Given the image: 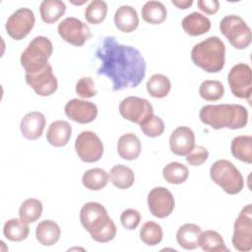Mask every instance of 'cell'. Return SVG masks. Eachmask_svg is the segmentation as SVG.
<instances>
[{"label":"cell","mask_w":252,"mask_h":252,"mask_svg":"<svg viewBox=\"0 0 252 252\" xmlns=\"http://www.w3.org/2000/svg\"><path fill=\"white\" fill-rule=\"evenodd\" d=\"M100 60L97 75L112 82V91L136 88L146 75V61L141 52L130 45L117 42L114 36L103 37L95 51Z\"/></svg>","instance_id":"cell-1"},{"label":"cell","mask_w":252,"mask_h":252,"mask_svg":"<svg viewBox=\"0 0 252 252\" xmlns=\"http://www.w3.org/2000/svg\"><path fill=\"white\" fill-rule=\"evenodd\" d=\"M200 120L214 129H241L248 122V111L241 104H208L199 112Z\"/></svg>","instance_id":"cell-2"},{"label":"cell","mask_w":252,"mask_h":252,"mask_svg":"<svg viewBox=\"0 0 252 252\" xmlns=\"http://www.w3.org/2000/svg\"><path fill=\"white\" fill-rule=\"evenodd\" d=\"M80 220L92 238L99 243L111 241L116 235V225L106 209L99 203H86L80 211Z\"/></svg>","instance_id":"cell-3"},{"label":"cell","mask_w":252,"mask_h":252,"mask_svg":"<svg viewBox=\"0 0 252 252\" xmlns=\"http://www.w3.org/2000/svg\"><path fill=\"white\" fill-rule=\"evenodd\" d=\"M191 59L204 71L218 73L225 63V45L220 37L210 36L193 46Z\"/></svg>","instance_id":"cell-4"},{"label":"cell","mask_w":252,"mask_h":252,"mask_svg":"<svg viewBox=\"0 0 252 252\" xmlns=\"http://www.w3.org/2000/svg\"><path fill=\"white\" fill-rule=\"evenodd\" d=\"M53 46L46 36H35L22 52L21 64L26 73H35L48 64Z\"/></svg>","instance_id":"cell-5"},{"label":"cell","mask_w":252,"mask_h":252,"mask_svg":"<svg viewBox=\"0 0 252 252\" xmlns=\"http://www.w3.org/2000/svg\"><path fill=\"white\" fill-rule=\"evenodd\" d=\"M210 176L227 194L235 195L243 189L244 180L240 171L226 159H219L214 162L210 168Z\"/></svg>","instance_id":"cell-6"},{"label":"cell","mask_w":252,"mask_h":252,"mask_svg":"<svg viewBox=\"0 0 252 252\" xmlns=\"http://www.w3.org/2000/svg\"><path fill=\"white\" fill-rule=\"evenodd\" d=\"M220 30L236 49H245L251 43V30L239 16L228 15L222 18L220 24Z\"/></svg>","instance_id":"cell-7"},{"label":"cell","mask_w":252,"mask_h":252,"mask_svg":"<svg viewBox=\"0 0 252 252\" xmlns=\"http://www.w3.org/2000/svg\"><path fill=\"white\" fill-rule=\"evenodd\" d=\"M233 247L241 252L252 249V205H246L234 221L232 236Z\"/></svg>","instance_id":"cell-8"},{"label":"cell","mask_w":252,"mask_h":252,"mask_svg":"<svg viewBox=\"0 0 252 252\" xmlns=\"http://www.w3.org/2000/svg\"><path fill=\"white\" fill-rule=\"evenodd\" d=\"M227 82L232 94L250 100L252 91V71L248 64L234 65L227 75Z\"/></svg>","instance_id":"cell-9"},{"label":"cell","mask_w":252,"mask_h":252,"mask_svg":"<svg viewBox=\"0 0 252 252\" xmlns=\"http://www.w3.org/2000/svg\"><path fill=\"white\" fill-rule=\"evenodd\" d=\"M75 151L82 161L95 162L102 157L103 145L95 133L83 131L76 138Z\"/></svg>","instance_id":"cell-10"},{"label":"cell","mask_w":252,"mask_h":252,"mask_svg":"<svg viewBox=\"0 0 252 252\" xmlns=\"http://www.w3.org/2000/svg\"><path fill=\"white\" fill-rule=\"evenodd\" d=\"M119 112L123 118L142 125L154 114V109L148 99L128 96L120 102Z\"/></svg>","instance_id":"cell-11"},{"label":"cell","mask_w":252,"mask_h":252,"mask_svg":"<svg viewBox=\"0 0 252 252\" xmlns=\"http://www.w3.org/2000/svg\"><path fill=\"white\" fill-rule=\"evenodd\" d=\"M34 24L35 17L33 12L29 8H20L8 18L5 29L13 39L21 40L31 32Z\"/></svg>","instance_id":"cell-12"},{"label":"cell","mask_w":252,"mask_h":252,"mask_svg":"<svg viewBox=\"0 0 252 252\" xmlns=\"http://www.w3.org/2000/svg\"><path fill=\"white\" fill-rule=\"evenodd\" d=\"M57 30L62 39L75 46L84 45L92 37V32L87 24L74 17L64 19Z\"/></svg>","instance_id":"cell-13"},{"label":"cell","mask_w":252,"mask_h":252,"mask_svg":"<svg viewBox=\"0 0 252 252\" xmlns=\"http://www.w3.org/2000/svg\"><path fill=\"white\" fill-rule=\"evenodd\" d=\"M25 78L27 84L40 96H48L55 93L58 88L57 79L50 64L35 73H26Z\"/></svg>","instance_id":"cell-14"},{"label":"cell","mask_w":252,"mask_h":252,"mask_svg":"<svg viewBox=\"0 0 252 252\" xmlns=\"http://www.w3.org/2000/svg\"><path fill=\"white\" fill-rule=\"evenodd\" d=\"M148 206L153 216L163 219L172 213L175 201L168 189L164 187H155L148 195Z\"/></svg>","instance_id":"cell-15"},{"label":"cell","mask_w":252,"mask_h":252,"mask_svg":"<svg viewBox=\"0 0 252 252\" xmlns=\"http://www.w3.org/2000/svg\"><path fill=\"white\" fill-rule=\"evenodd\" d=\"M64 111L68 118L81 124L91 123L97 116V106L94 103L79 98L69 100Z\"/></svg>","instance_id":"cell-16"},{"label":"cell","mask_w":252,"mask_h":252,"mask_svg":"<svg viewBox=\"0 0 252 252\" xmlns=\"http://www.w3.org/2000/svg\"><path fill=\"white\" fill-rule=\"evenodd\" d=\"M169 147L176 156H186L195 147V135L192 129L186 126L177 127L170 135Z\"/></svg>","instance_id":"cell-17"},{"label":"cell","mask_w":252,"mask_h":252,"mask_svg":"<svg viewBox=\"0 0 252 252\" xmlns=\"http://www.w3.org/2000/svg\"><path fill=\"white\" fill-rule=\"evenodd\" d=\"M45 123V117L41 112H29L21 120L20 129L22 135L28 140H36L42 135Z\"/></svg>","instance_id":"cell-18"},{"label":"cell","mask_w":252,"mask_h":252,"mask_svg":"<svg viewBox=\"0 0 252 252\" xmlns=\"http://www.w3.org/2000/svg\"><path fill=\"white\" fill-rule=\"evenodd\" d=\"M115 27L123 32H131L139 26L137 11L129 5L120 6L114 14Z\"/></svg>","instance_id":"cell-19"},{"label":"cell","mask_w":252,"mask_h":252,"mask_svg":"<svg viewBox=\"0 0 252 252\" xmlns=\"http://www.w3.org/2000/svg\"><path fill=\"white\" fill-rule=\"evenodd\" d=\"M71 125L67 121L57 120L49 125L46 133V139L50 145L60 148L67 145L71 138Z\"/></svg>","instance_id":"cell-20"},{"label":"cell","mask_w":252,"mask_h":252,"mask_svg":"<svg viewBox=\"0 0 252 252\" xmlns=\"http://www.w3.org/2000/svg\"><path fill=\"white\" fill-rule=\"evenodd\" d=\"M181 25L184 32L191 36L204 34L211 29V21L198 12H193L187 15L182 20Z\"/></svg>","instance_id":"cell-21"},{"label":"cell","mask_w":252,"mask_h":252,"mask_svg":"<svg viewBox=\"0 0 252 252\" xmlns=\"http://www.w3.org/2000/svg\"><path fill=\"white\" fill-rule=\"evenodd\" d=\"M117 152L123 159H136L141 153V142L139 138L133 133L122 135L117 142Z\"/></svg>","instance_id":"cell-22"},{"label":"cell","mask_w":252,"mask_h":252,"mask_svg":"<svg viewBox=\"0 0 252 252\" xmlns=\"http://www.w3.org/2000/svg\"><path fill=\"white\" fill-rule=\"evenodd\" d=\"M202 230L195 223H185L176 232L177 243L186 250H193L199 247V237Z\"/></svg>","instance_id":"cell-23"},{"label":"cell","mask_w":252,"mask_h":252,"mask_svg":"<svg viewBox=\"0 0 252 252\" xmlns=\"http://www.w3.org/2000/svg\"><path fill=\"white\" fill-rule=\"evenodd\" d=\"M61 229L59 225L50 220L40 221L35 229V236L37 241L44 246L54 245L60 238Z\"/></svg>","instance_id":"cell-24"},{"label":"cell","mask_w":252,"mask_h":252,"mask_svg":"<svg viewBox=\"0 0 252 252\" xmlns=\"http://www.w3.org/2000/svg\"><path fill=\"white\" fill-rule=\"evenodd\" d=\"M65 12L66 5L60 0H44L39 6L40 17L46 24L55 23L65 14Z\"/></svg>","instance_id":"cell-25"},{"label":"cell","mask_w":252,"mask_h":252,"mask_svg":"<svg viewBox=\"0 0 252 252\" xmlns=\"http://www.w3.org/2000/svg\"><path fill=\"white\" fill-rule=\"evenodd\" d=\"M231 154L237 159L246 163L252 162V137L242 135L235 137L230 145Z\"/></svg>","instance_id":"cell-26"},{"label":"cell","mask_w":252,"mask_h":252,"mask_svg":"<svg viewBox=\"0 0 252 252\" xmlns=\"http://www.w3.org/2000/svg\"><path fill=\"white\" fill-rule=\"evenodd\" d=\"M108 175L110 182L118 189H128L133 185L135 181L133 170L123 164L114 165L110 169Z\"/></svg>","instance_id":"cell-27"},{"label":"cell","mask_w":252,"mask_h":252,"mask_svg":"<svg viewBox=\"0 0 252 252\" xmlns=\"http://www.w3.org/2000/svg\"><path fill=\"white\" fill-rule=\"evenodd\" d=\"M199 246L206 252H227L228 248L221 235L215 230H206L201 232L199 237Z\"/></svg>","instance_id":"cell-28"},{"label":"cell","mask_w":252,"mask_h":252,"mask_svg":"<svg viewBox=\"0 0 252 252\" xmlns=\"http://www.w3.org/2000/svg\"><path fill=\"white\" fill-rule=\"evenodd\" d=\"M166 15L165 6L159 1H148L142 8V18L149 24H161L165 21Z\"/></svg>","instance_id":"cell-29"},{"label":"cell","mask_w":252,"mask_h":252,"mask_svg":"<svg viewBox=\"0 0 252 252\" xmlns=\"http://www.w3.org/2000/svg\"><path fill=\"white\" fill-rule=\"evenodd\" d=\"M147 91L155 98L165 97L171 89L170 80L162 74H154L147 82Z\"/></svg>","instance_id":"cell-30"},{"label":"cell","mask_w":252,"mask_h":252,"mask_svg":"<svg viewBox=\"0 0 252 252\" xmlns=\"http://www.w3.org/2000/svg\"><path fill=\"white\" fill-rule=\"evenodd\" d=\"M3 233L11 241H22L29 236L30 227L21 219H11L4 223Z\"/></svg>","instance_id":"cell-31"},{"label":"cell","mask_w":252,"mask_h":252,"mask_svg":"<svg viewBox=\"0 0 252 252\" xmlns=\"http://www.w3.org/2000/svg\"><path fill=\"white\" fill-rule=\"evenodd\" d=\"M109 179L108 173L102 168H92L87 170L83 177V185L90 190L98 191L106 186Z\"/></svg>","instance_id":"cell-32"},{"label":"cell","mask_w":252,"mask_h":252,"mask_svg":"<svg viewBox=\"0 0 252 252\" xmlns=\"http://www.w3.org/2000/svg\"><path fill=\"white\" fill-rule=\"evenodd\" d=\"M162 175L165 181L170 184H181L187 180L189 170L184 164L173 161L169 162L163 167Z\"/></svg>","instance_id":"cell-33"},{"label":"cell","mask_w":252,"mask_h":252,"mask_svg":"<svg viewBox=\"0 0 252 252\" xmlns=\"http://www.w3.org/2000/svg\"><path fill=\"white\" fill-rule=\"evenodd\" d=\"M42 214V204L39 200L30 198L25 200L19 210V216L22 220L27 223L34 222Z\"/></svg>","instance_id":"cell-34"},{"label":"cell","mask_w":252,"mask_h":252,"mask_svg":"<svg viewBox=\"0 0 252 252\" xmlns=\"http://www.w3.org/2000/svg\"><path fill=\"white\" fill-rule=\"evenodd\" d=\"M162 228L161 226L155 221H147L143 224L140 229V238L141 240L150 246H155L160 243L162 240Z\"/></svg>","instance_id":"cell-35"},{"label":"cell","mask_w":252,"mask_h":252,"mask_svg":"<svg viewBox=\"0 0 252 252\" xmlns=\"http://www.w3.org/2000/svg\"><path fill=\"white\" fill-rule=\"evenodd\" d=\"M224 94V87L220 81L206 80L199 88L200 96L207 101H216L220 99Z\"/></svg>","instance_id":"cell-36"},{"label":"cell","mask_w":252,"mask_h":252,"mask_svg":"<svg viewBox=\"0 0 252 252\" xmlns=\"http://www.w3.org/2000/svg\"><path fill=\"white\" fill-rule=\"evenodd\" d=\"M107 14V5L104 1L94 0L85 10V18L90 24L97 25L104 21Z\"/></svg>","instance_id":"cell-37"},{"label":"cell","mask_w":252,"mask_h":252,"mask_svg":"<svg viewBox=\"0 0 252 252\" xmlns=\"http://www.w3.org/2000/svg\"><path fill=\"white\" fill-rule=\"evenodd\" d=\"M140 128L146 136L156 138L163 133L164 123L160 117L153 114L145 123L140 125Z\"/></svg>","instance_id":"cell-38"},{"label":"cell","mask_w":252,"mask_h":252,"mask_svg":"<svg viewBox=\"0 0 252 252\" xmlns=\"http://www.w3.org/2000/svg\"><path fill=\"white\" fill-rule=\"evenodd\" d=\"M76 93L83 98H90L96 94L94 80L91 77H83L76 84Z\"/></svg>","instance_id":"cell-39"},{"label":"cell","mask_w":252,"mask_h":252,"mask_svg":"<svg viewBox=\"0 0 252 252\" xmlns=\"http://www.w3.org/2000/svg\"><path fill=\"white\" fill-rule=\"evenodd\" d=\"M209 158V152L205 147L195 146L193 150L186 155V161L192 166L203 164Z\"/></svg>","instance_id":"cell-40"},{"label":"cell","mask_w":252,"mask_h":252,"mask_svg":"<svg viewBox=\"0 0 252 252\" xmlns=\"http://www.w3.org/2000/svg\"><path fill=\"white\" fill-rule=\"evenodd\" d=\"M120 220H121L122 225L126 229L133 230L139 225V223L141 221V215L137 210L127 209L121 214Z\"/></svg>","instance_id":"cell-41"},{"label":"cell","mask_w":252,"mask_h":252,"mask_svg":"<svg viewBox=\"0 0 252 252\" xmlns=\"http://www.w3.org/2000/svg\"><path fill=\"white\" fill-rule=\"evenodd\" d=\"M197 5L201 11L209 15L216 14L220 8V3L218 0H199Z\"/></svg>","instance_id":"cell-42"},{"label":"cell","mask_w":252,"mask_h":252,"mask_svg":"<svg viewBox=\"0 0 252 252\" xmlns=\"http://www.w3.org/2000/svg\"><path fill=\"white\" fill-rule=\"evenodd\" d=\"M171 3L175 5L177 8L185 10V9H188L193 4V1L192 0H172Z\"/></svg>","instance_id":"cell-43"},{"label":"cell","mask_w":252,"mask_h":252,"mask_svg":"<svg viewBox=\"0 0 252 252\" xmlns=\"http://www.w3.org/2000/svg\"><path fill=\"white\" fill-rule=\"evenodd\" d=\"M72 4H75V5H82V4H85L86 1H82V2H74V1H70Z\"/></svg>","instance_id":"cell-44"}]
</instances>
